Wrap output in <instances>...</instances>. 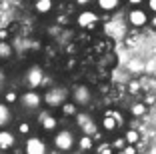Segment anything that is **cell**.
I'll return each mask as SVG.
<instances>
[{
	"instance_id": "8fae6325",
	"label": "cell",
	"mask_w": 156,
	"mask_h": 154,
	"mask_svg": "<svg viewBox=\"0 0 156 154\" xmlns=\"http://www.w3.org/2000/svg\"><path fill=\"white\" fill-rule=\"evenodd\" d=\"M126 18H128V24L132 28H144L148 26V12L144 8H130L128 14H126Z\"/></svg>"
},
{
	"instance_id": "52a82bcc",
	"label": "cell",
	"mask_w": 156,
	"mask_h": 154,
	"mask_svg": "<svg viewBox=\"0 0 156 154\" xmlns=\"http://www.w3.org/2000/svg\"><path fill=\"white\" fill-rule=\"evenodd\" d=\"M70 102L78 106V108H84L92 102V90L88 84H76L70 90Z\"/></svg>"
},
{
	"instance_id": "7c38bea8",
	"label": "cell",
	"mask_w": 156,
	"mask_h": 154,
	"mask_svg": "<svg viewBox=\"0 0 156 154\" xmlns=\"http://www.w3.org/2000/svg\"><path fill=\"white\" fill-rule=\"evenodd\" d=\"M16 142H18V136H16L14 130H10V128H2V130H0V152H10V150H14Z\"/></svg>"
},
{
	"instance_id": "cb8c5ba5",
	"label": "cell",
	"mask_w": 156,
	"mask_h": 154,
	"mask_svg": "<svg viewBox=\"0 0 156 154\" xmlns=\"http://www.w3.org/2000/svg\"><path fill=\"white\" fill-rule=\"evenodd\" d=\"M110 144H112V148H114V152L118 154L120 150H122L124 146H126V142H124V138H122V136H120V138H114V140H112Z\"/></svg>"
},
{
	"instance_id": "9a60e30c",
	"label": "cell",
	"mask_w": 156,
	"mask_h": 154,
	"mask_svg": "<svg viewBox=\"0 0 156 154\" xmlns=\"http://www.w3.org/2000/svg\"><path fill=\"white\" fill-rule=\"evenodd\" d=\"M52 8H54V0H34V12L40 16L50 14Z\"/></svg>"
},
{
	"instance_id": "83f0119b",
	"label": "cell",
	"mask_w": 156,
	"mask_h": 154,
	"mask_svg": "<svg viewBox=\"0 0 156 154\" xmlns=\"http://www.w3.org/2000/svg\"><path fill=\"white\" fill-rule=\"evenodd\" d=\"M130 4V8H142V4H144V0H126Z\"/></svg>"
},
{
	"instance_id": "30bf717a",
	"label": "cell",
	"mask_w": 156,
	"mask_h": 154,
	"mask_svg": "<svg viewBox=\"0 0 156 154\" xmlns=\"http://www.w3.org/2000/svg\"><path fill=\"white\" fill-rule=\"evenodd\" d=\"M38 126H40L42 132L54 134L58 130V116L52 110H40V114H38Z\"/></svg>"
},
{
	"instance_id": "4316f807",
	"label": "cell",
	"mask_w": 156,
	"mask_h": 154,
	"mask_svg": "<svg viewBox=\"0 0 156 154\" xmlns=\"http://www.w3.org/2000/svg\"><path fill=\"white\" fill-rule=\"evenodd\" d=\"M144 4H146V12H152V14H156V0H144Z\"/></svg>"
},
{
	"instance_id": "3957f363",
	"label": "cell",
	"mask_w": 156,
	"mask_h": 154,
	"mask_svg": "<svg viewBox=\"0 0 156 154\" xmlns=\"http://www.w3.org/2000/svg\"><path fill=\"white\" fill-rule=\"evenodd\" d=\"M124 124H126V118H124L122 112H118V110L110 108L106 110L104 114H102L100 122H98V130H102L104 134H114L118 128H122Z\"/></svg>"
},
{
	"instance_id": "ffe728a7",
	"label": "cell",
	"mask_w": 156,
	"mask_h": 154,
	"mask_svg": "<svg viewBox=\"0 0 156 154\" xmlns=\"http://www.w3.org/2000/svg\"><path fill=\"white\" fill-rule=\"evenodd\" d=\"M122 138H124V142H126V144L136 146L138 142H140V132H138L136 128H126V130H124V134H122Z\"/></svg>"
},
{
	"instance_id": "9c48e42d",
	"label": "cell",
	"mask_w": 156,
	"mask_h": 154,
	"mask_svg": "<svg viewBox=\"0 0 156 154\" xmlns=\"http://www.w3.org/2000/svg\"><path fill=\"white\" fill-rule=\"evenodd\" d=\"M48 142L42 138V136H28L24 140V154H48Z\"/></svg>"
},
{
	"instance_id": "44dd1931",
	"label": "cell",
	"mask_w": 156,
	"mask_h": 154,
	"mask_svg": "<svg viewBox=\"0 0 156 154\" xmlns=\"http://www.w3.org/2000/svg\"><path fill=\"white\" fill-rule=\"evenodd\" d=\"M14 54V48L12 44H10L8 40H0V60L2 62H6V60H10Z\"/></svg>"
},
{
	"instance_id": "ba28073f",
	"label": "cell",
	"mask_w": 156,
	"mask_h": 154,
	"mask_svg": "<svg viewBox=\"0 0 156 154\" xmlns=\"http://www.w3.org/2000/svg\"><path fill=\"white\" fill-rule=\"evenodd\" d=\"M98 22H100V16L90 8L80 10L78 16H76V26L82 28V30H94V28L98 26Z\"/></svg>"
},
{
	"instance_id": "8992f818",
	"label": "cell",
	"mask_w": 156,
	"mask_h": 154,
	"mask_svg": "<svg viewBox=\"0 0 156 154\" xmlns=\"http://www.w3.org/2000/svg\"><path fill=\"white\" fill-rule=\"evenodd\" d=\"M18 104L28 112H36L42 108V94L38 90H24L18 94Z\"/></svg>"
},
{
	"instance_id": "277c9868",
	"label": "cell",
	"mask_w": 156,
	"mask_h": 154,
	"mask_svg": "<svg viewBox=\"0 0 156 154\" xmlns=\"http://www.w3.org/2000/svg\"><path fill=\"white\" fill-rule=\"evenodd\" d=\"M44 78H46L44 68L40 64H30L22 74V82H24V86H26V90H38L44 84Z\"/></svg>"
},
{
	"instance_id": "d4e9b609",
	"label": "cell",
	"mask_w": 156,
	"mask_h": 154,
	"mask_svg": "<svg viewBox=\"0 0 156 154\" xmlns=\"http://www.w3.org/2000/svg\"><path fill=\"white\" fill-rule=\"evenodd\" d=\"M118 154H138V146H132V144H126Z\"/></svg>"
},
{
	"instance_id": "7a4b0ae2",
	"label": "cell",
	"mask_w": 156,
	"mask_h": 154,
	"mask_svg": "<svg viewBox=\"0 0 156 154\" xmlns=\"http://www.w3.org/2000/svg\"><path fill=\"white\" fill-rule=\"evenodd\" d=\"M66 100H70V90L58 84V86H50L42 94V106H46V110H54L60 108Z\"/></svg>"
},
{
	"instance_id": "f1b7e54d",
	"label": "cell",
	"mask_w": 156,
	"mask_h": 154,
	"mask_svg": "<svg viewBox=\"0 0 156 154\" xmlns=\"http://www.w3.org/2000/svg\"><path fill=\"white\" fill-rule=\"evenodd\" d=\"M74 2H76V4L84 10V8H88V6H90V2H92V0H74Z\"/></svg>"
},
{
	"instance_id": "ac0fdd59",
	"label": "cell",
	"mask_w": 156,
	"mask_h": 154,
	"mask_svg": "<svg viewBox=\"0 0 156 154\" xmlns=\"http://www.w3.org/2000/svg\"><path fill=\"white\" fill-rule=\"evenodd\" d=\"M58 110H60V114H62L64 118H74L78 112H80V108H78V106L74 104V102H70V100H66V102H64L62 106H60Z\"/></svg>"
},
{
	"instance_id": "4fadbf2b",
	"label": "cell",
	"mask_w": 156,
	"mask_h": 154,
	"mask_svg": "<svg viewBox=\"0 0 156 154\" xmlns=\"http://www.w3.org/2000/svg\"><path fill=\"white\" fill-rule=\"evenodd\" d=\"M94 146H96V138H92V136L80 134L76 138V150H78V152L88 154V152H92V150H94Z\"/></svg>"
},
{
	"instance_id": "484cf974",
	"label": "cell",
	"mask_w": 156,
	"mask_h": 154,
	"mask_svg": "<svg viewBox=\"0 0 156 154\" xmlns=\"http://www.w3.org/2000/svg\"><path fill=\"white\" fill-rule=\"evenodd\" d=\"M128 92H130V94H138V92H140V82H138V80H132L128 84Z\"/></svg>"
},
{
	"instance_id": "7402d4cb",
	"label": "cell",
	"mask_w": 156,
	"mask_h": 154,
	"mask_svg": "<svg viewBox=\"0 0 156 154\" xmlns=\"http://www.w3.org/2000/svg\"><path fill=\"white\" fill-rule=\"evenodd\" d=\"M2 102L12 108L14 104H18V92H16V90H6L4 96H2Z\"/></svg>"
},
{
	"instance_id": "d6986e66",
	"label": "cell",
	"mask_w": 156,
	"mask_h": 154,
	"mask_svg": "<svg viewBox=\"0 0 156 154\" xmlns=\"http://www.w3.org/2000/svg\"><path fill=\"white\" fill-rule=\"evenodd\" d=\"M16 136H22V138L32 136V122H28V120L16 122Z\"/></svg>"
},
{
	"instance_id": "6da1fadb",
	"label": "cell",
	"mask_w": 156,
	"mask_h": 154,
	"mask_svg": "<svg viewBox=\"0 0 156 154\" xmlns=\"http://www.w3.org/2000/svg\"><path fill=\"white\" fill-rule=\"evenodd\" d=\"M76 138L78 136L72 128H58L52 134V148L62 154H68L72 150H76Z\"/></svg>"
},
{
	"instance_id": "5b68a950",
	"label": "cell",
	"mask_w": 156,
	"mask_h": 154,
	"mask_svg": "<svg viewBox=\"0 0 156 154\" xmlns=\"http://www.w3.org/2000/svg\"><path fill=\"white\" fill-rule=\"evenodd\" d=\"M74 122H76V128L80 132H82L84 136H96L98 132V122L94 120V116L88 112H78L76 116H74Z\"/></svg>"
},
{
	"instance_id": "5bb4252c",
	"label": "cell",
	"mask_w": 156,
	"mask_h": 154,
	"mask_svg": "<svg viewBox=\"0 0 156 154\" xmlns=\"http://www.w3.org/2000/svg\"><path fill=\"white\" fill-rule=\"evenodd\" d=\"M14 120V112L10 106H6L4 102H0V130L2 128H8Z\"/></svg>"
},
{
	"instance_id": "2e32d148",
	"label": "cell",
	"mask_w": 156,
	"mask_h": 154,
	"mask_svg": "<svg viewBox=\"0 0 156 154\" xmlns=\"http://www.w3.org/2000/svg\"><path fill=\"white\" fill-rule=\"evenodd\" d=\"M128 112H130V116H134V118H142V116H146L148 106L144 104L142 100H136V102H132V104H130Z\"/></svg>"
},
{
	"instance_id": "603a6c76",
	"label": "cell",
	"mask_w": 156,
	"mask_h": 154,
	"mask_svg": "<svg viewBox=\"0 0 156 154\" xmlns=\"http://www.w3.org/2000/svg\"><path fill=\"white\" fill-rule=\"evenodd\" d=\"M92 152H94V154H116L110 142H98V144L94 146V150H92Z\"/></svg>"
},
{
	"instance_id": "e0dca14e",
	"label": "cell",
	"mask_w": 156,
	"mask_h": 154,
	"mask_svg": "<svg viewBox=\"0 0 156 154\" xmlns=\"http://www.w3.org/2000/svg\"><path fill=\"white\" fill-rule=\"evenodd\" d=\"M94 2H96V6H98L100 12H114V10L120 6L122 0H94Z\"/></svg>"
},
{
	"instance_id": "f546056e",
	"label": "cell",
	"mask_w": 156,
	"mask_h": 154,
	"mask_svg": "<svg viewBox=\"0 0 156 154\" xmlns=\"http://www.w3.org/2000/svg\"><path fill=\"white\" fill-rule=\"evenodd\" d=\"M148 26H150V28H154V30H156V14H152L150 18H148Z\"/></svg>"
}]
</instances>
